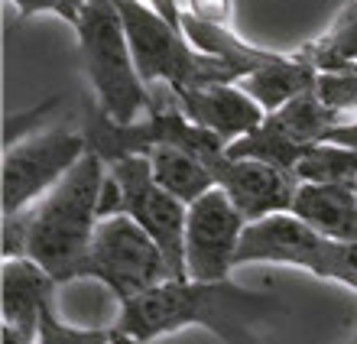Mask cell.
I'll return each instance as SVG.
<instances>
[{"mask_svg":"<svg viewBox=\"0 0 357 344\" xmlns=\"http://www.w3.org/2000/svg\"><path fill=\"white\" fill-rule=\"evenodd\" d=\"M296 56H302L319 72L357 66V0H351L348 7L341 10L338 20L331 23V29L325 36L309 43L305 49H299Z\"/></svg>","mask_w":357,"mask_h":344,"instance_id":"e0dca14e","label":"cell"},{"mask_svg":"<svg viewBox=\"0 0 357 344\" xmlns=\"http://www.w3.org/2000/svg\"><path fill=\"white\" fill-rule=\"evenodd\" d=\"M276 308V299L247 292L231 279H166L162 286L123 302L114 331L143 344L185 325H205L227 344H257V322L270 318Z\"/></svg>","mask_w":357,"mask_h":344,"instance_id":"6da1fadb","label":"cell"},{"mask_svg":"<svg viewBox=\"0 0 357 344\" xmlns=\"http://www.w3.org/2000/svg\"><path fill=\"white\" fill-rule=\"evenodd\" d=\"M172 101L192 124L215 133L225 147L260 127L266 111L241 88L237 82L225 84H202V88H169Z\"/></svg>","mask_w":357,"mask_h":344,"instance_id":"8fae6325","label":"cell"},{"mask_svg":"<svg viewBox=\"0 0 357 344\" xmlns=\"http://www.w3.org/2000/svg\"><path fill=\"white\" fill-rule=\"evenodd\" d=\"M354 188H357V186H354Z\"/></svg>","mask_w":357,"mask_h":344,"instance_id":"83f0119b","label":"cell"},{"mask_svg":"<svg viewBox=\"0 0 357 344\" xmlns=\"http://www.w3.org/2000/svg\"><path fill=\"white\" fill-rule=\"evenodd\" d=\"M62 101L59 94H52V98H46L43 104H36V107H29V111H20V114H7L3 117V149L13 147V143H20V140L33 137V133L43 130V121H46L49 114H52V107Z\"/></svg>","mask_w":357,"mask_h":344,"instance_id":"44dd1931","label":"cell"},{"mask_svg":"<svg viewBox=\"0 0 357 344\" xmlns=\"http://www.w3.org/2000/svg\"><path fill=\"white\" fill-rule=\"evenodd\" d=\"M114 214H123V188H121V182L111 176V169H107L101 195H98V218H114Z\"/></svg>","mask_w":357,"mask_h":344,"instance_id":"d4e9b609","label":"cell"},{"mask_svg":"<svg viewBox=\"0 0 357 344\" xmlns=\"http://www.w3.org/2000/svg\"><path fill=\"white\" fill-rule=\"evenodd\" d=\"M146 156H150L156 182H160L166 192H172L176 198H182L185 205L198 202L205 192H211V188L218 186L215 172H211V166H208L205 159H198L195 153H188V149H182V147L162 143V147H153Z\"/></svg>","mask_w":357,"mask_h":344,"instance_id":"9a60e30c","label":"cell"},{"mask_svg":"<svg viewBox=\"0 0 357 344\" xmlns=\"http://www.w3.org/2000/svg\"><path fill=\"white\" fill-rule=\"evenodd\" d=\"M107 163L88 149L66 179L39 198L29 214L26 257L39 263L56 283L78 279V267L88 257L98 227V195H101Z\"/></svg>","mask_w":357,"mask_h":344,"instance_id":"7a4b0ae2","label":"cell"},{"mask_svg":"<svg viewBox=\"0 0 357 344\" xmlns=\"http://www.w3.org/2000/svg\"><path fill=\"white\" fill-rule=\"evenodd\" d=\"M354 344H357V341H354Z\"/></svg>","mask_w":357,"mask_h":344,"instance_id":"4316f807","label":"cell"},{"mask_svg":"<svg viewBox=\"0 0 357 344\" xmlns=\"http://www.w3.org/2000/svg\"><path fill=\"white\" fill-rule=\"evenodd\" d=\"M309 153L305 143H299L296 137L282 130L280 124L273 121L270 114L264 117L260 127H254L250 133H244L241 140H234L227 147V156L234 159H260V163H270L276 169H286L296 176V166L302 163V156Z\"/></svg>","mask_w":357,"mask_h":344,"instance_id":"2e32d148","label":"cell"},{"mask_svg":"<svg viewBox=\"0 0 357 344\" xmlns=\"http://www.w3.org/2000/svg\"><path fill=\"white\" fill-rule=\"evenodd\" d=\"M0 306H3V325H13L20 331L36 338L39 335V312L56 292V279L49 276L39 263L29 257L3 260V276H0Z\"/></svg>","mask_w":357,"mask_h":344,"instance_id":"7c38bea8","label":"cell"},{"mask_svg":"<svg viewBox=\"0 0 357 344\" xmlns=\"http://www.w3.org/2000/svg\"><path fill=\"white\" fill-rule=\"evenodd\" d=\"M237 263H289L321 279H338L357 289V244L335 241L292 211L247 224Z\"/></svg>","mask_w":357,"mask_h":344,"instance_id":"8992f818","label":"cell"},{"mask_svg":"<svg viewBox=\"0 0 357 344\" xmlns=\"http://www.w3.org/2000/svg\"><path fill=\"white\" fill-rule=\"evenodd\" d=\"M17 7L20 17H36V13H52V17L66 20L72 27H78V20L85 13L88 0H10Z\"/></svg>","mask_w":357,"mask_h":344,"instance_id":"7402d4cb","label":"cell"},{"mask_svg":"<svg viewBox=\"0 0 357 344\" xmlns=\"http://www.w3.org/2000/svg\"><path fill=\"white\" fill-rule=\"evenodd\" d=\"M75 36L98 107L117 124H137L146 117L153 94L137 68L117 0H88Z\"/></svg>","mask_w":357,"mask_h":344,"instance_id":"3957f363","label":"cell"},{"mask_svg":"<svg viewBox=\"0 0 357 344\" xmlns=\"http://www.w3.org/2000/svg\"><path fill=\"white\" fill-rule=\"evenodd\" d=\"M244 211L231 202L221 186L188 205L185 224V270L188 279L215 283L227 279V273L237 267V250L247 231Z\"/></svg>","mask_w":357,"mask_h":344,"instance_id":"9c48e42d","label":"cell"},{"mask_svg":"<svg viewBox=\"0 0 357 344\" xmlns=\"http://www.w3.org/2000/svg\"><path fill=\"white\" fill-rule=\"evenodd\" d=\"M146 3L160 10V13L169 20L172 27L182 29V13H185V3H178V0H146Z\"/></svg>","mask_w":357,"mask_h":344,"instance_id":"484cf974","label":"cell"},{"mask_svg":"<svg viewBox=\"0 0 357 344\" xmlns=\"http://www.w3.org/2000/svg\"><path fill=\"white\" fill-rule=\"evenodd\" d=\"M315 78H319V68H312L302 56H280L276 52L270 62H264L260 68L244 75L237 84L266 114H273V111H280L282 104H289L292 98H299L302 91L315 88Z\"/></svg>","mask_w":357,"mask_h":344,"instance_id":"5bb4252c","label":"cell"},{"mask_svg":"<svg viewBox=\"0 0 357 344\" xmlns=\"http://www.w3.org/2000/svg\"><path fill=\"white\" fill-rule=\"evenodd\" d=\"M211 172L218 186L231 195V202L244 211L247 221H264L270 214L289 211L302 186L286 169H276L260 159H234L227 153L211 166Z\"/></svg>","mask_w":357,"mask_h":344,"instance_id":"30bf717a","label":"cell"},{"mask_svg":"<svg viewBox=\"0 0 357 344\" xmlns=\"http://www.w3.org/2000/svg\"><path fill=\"white\" fill-rule=\"evenodd\" d=\"M26 241H29V214H3V260H17L26 257Z\"/></svg>","mask_w":357,"mask_h":344,"instance_id":"603a6c76","label":"cell"},{"mask_svg":"<svg viewBox=\"0 0 357 344\" xmlns=\"http://www.w3.org/2000/svg\"><path fill=\"white\" fill-rule=\"evenodd\" d=\"M296 218L335 241L357 244V188L354 186H319L302 182L289 208Z\"/></svg>","mask_w":357,"mask_h":344,"instance_id":"4fadbf2b","label":"cell"},{"mask_svg":"<svg viewBox=\"0 0 357 344\" xmlns=\"http://www.w3.org/2000/svg\"><path fill=\"white\" fill-rule=\"evenodd\" d=\"M299 182H319V186H357V149L321 140L296 166Z\"/></svg>","mask_w":357,"mask_h":344,"instance_id":"ac0fdd59","label":"cell"},{"mask_svg":"<svg viewBox=\"0 0 357 344\" xmlns=\"http://www.w3.org/2000/svg\"><path fill=\"white\" fill-rule=\"evenodd\" d=\"M88 153L85 133L52 127L20 140L3 149L0 172V202L3 214H20L33 208L52 186H59L66 172Z\"/></svg>","mask_w":357,"mask_h":344,"instance_id":"52a82bcc","label":"cell"},{"mask_svg":"<svg viewBox=\"0 0 357 344\" xmlns=\"http://www.w3.org/2000/svg\"><path fill=\"white\" fill-rule=\"evenodd\" d=\"M315 91L328 107L341 114H354L357 117V66L335 68V72H319L315 78Z\"/></svg>","mask_w":357,"mask_h":344,"instance_id":"ffe728a7","label":"cell"},{"mask_svg":"<svg viewBox=\"0 0 357 344\" xmlns=\"http://www.w3.org/2000/svg\"><path fill=\"white\" fill-rule=\"evenodd\" d=\"M107 169H111V176L123 188V211L160 244V250L166 253V260L172 267V276L188 279V270H185L188 205L156 182L150 156H143V153L114 159Z\"/></svg>","mask_w":357,"mask_h":344,"instance_id":"ba28073f","label":"cell"},{"mask_svg":"<svg viewBox=\"0 0 357 344\" xmlns=\"http://www.w3.org/2000/svg\"><path fill=\"white\" fill-rule=\"evenodd\" d=\"M185 10L192 17L205 20V23L234 27V0H188Z\"/></svg>","mask_w":357,"mask_h":344,"instance_id":"cb8c5ba5","label":"cell"},{"mask_svg":"<svg viewBox=\"0 0 357 344\" xmlns=\"http://www.w3.org/2000/svg\"><path fill=\"white\" fill-rule=\"evenodd\" d=\"M117 10H121L133 59H137V68H140L146 84L202 88V84L241 82L247 75L234 62L195 49L185 33L172 27L146 0H117Z\"/></svg>","mask_w":357,"mask_h":344,"instance_id":"277c9868","label":"cell"},{"mask_svg":"<svg viewBox=\"0 0 357 344\" xmlns=\"http://www.w3.org/2000/svg\"><path fill=\"white\" fill-rule=\"evenodd\" d=\"M36 344H114V331H104V328H72L62 325L52 308V299H49L43 312H39V335Z\"/></svg>","mask_w":357,"mask_h":344,"instance_id":"d6986e66","label":"cell"},{"mask_svg":"<svg viewBox=\"0 0 357 344\" xmlns=\"http://www.w3.org/2000/svg\"><path fill=\"white\" fill-rule=\"evenodd\" d=\"M78 279H98L123 306L176 276L160 244L123 211L98 221L88 257L78 267Z\"/></svg>","mask_w":357,"mask_h":344,"instance_id":"5b68a950","label":"cell"}]
</instances>
